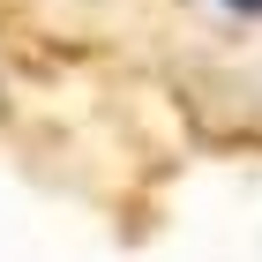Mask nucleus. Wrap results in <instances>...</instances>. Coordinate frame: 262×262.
I'll return each mask as SVG.
<instances>
[{
	"instance_id": "f257e3e1",
	"label": "nucleus",
	"mask_w": 262,
	"mask_h": 262,
	"mask_svg": "<svg viewBox=\"0 0 262 262\" xmlns=\"http://www.w3.org/2000/svg\"><path fill=\"white\" fill-rule=\"evenodd\" d=\"M225 8H240V15H262V0H225Z\"/></svg>"
}]
</instances>
